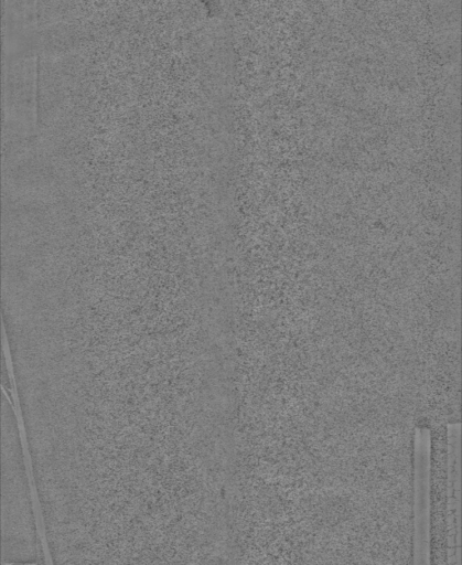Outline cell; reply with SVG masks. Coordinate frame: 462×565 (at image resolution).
Instances as JSON below:
<instances>
[{
  "instance_id": "obj_1",
  "label": "cell",
  "mask_w": 462,
  "mask_h": 565,
  "mask_svg": "<svg viewBox=\"0 0 462 565\" xmlns=\"http://www.w3.org/2000/svg\"><path fill=\"white\" fill-rule=\"evenodd\" d=\"M2 556L4 565H36L41 539L26 469L17 445L3 450Z\"/></svg>"
}]
</instances>
